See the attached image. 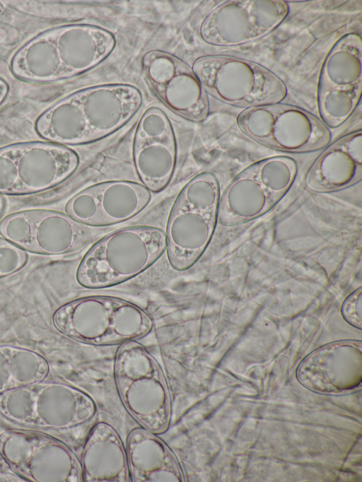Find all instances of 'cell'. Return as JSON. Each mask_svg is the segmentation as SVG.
Listing matches in <instances>:
<instances>
[{
	"label": "cell",
	"instance_id": "16",
	"mask_svg": "<svg viewBox=\"0 0 362 482\" xmlns=\"http://www.w3.org/2000/svg\"><path fill=\"white\" fill-rule=\"evenodd\" d=\"M141 68L156 95L170 110L194 122L206 119L207 93L187 63L166 52L151 50L143 56Z\"/></svg>",
	"mask_w": 362,
	"mask_h": 482
},
{
	"label": "cell",
	"instance_id": "22",
	"mask_svg": "<svg viewBox=\"0 0 362 482\" xmlns=\"http://www.w3.org/2000/svg\"><path fill=\"white\" fill-rule=\"evenodd\" d=\"M47 360L24 347L0 344V394L47 378Z\"/></svg>",
	"mask_w": 362,
	"mask_h": 482
},
{
	"label": "cell",
	"instance_id": "15",
	"mask_svg": "<svg viewBox=\"0 0 362 482\" xmlns=\"http://www.w3.org/2000/svg\"><path fill=\"white\" fill-rule=\"evenodd\" d=\"M0 235L24 251L62 255L78 251L90 241L88 227L67 213L30 209L11 213L0 222Z\"/></svg>",
	"mask_w": 362,
	"mask_h": 482
},
{
	"label": "cell",
	"instance_id": "20",
	"mask_svg": "<svg viewBox=\"0 0 362 482\" xmlns=\"http://www.w3.org/2000/svg\"><path fill=\"white\" fill-rule=\"evenodd\" d=\"M126 451L131 482H185L182 466L170 447L144 428L128 435Z\"/></svg>",
	"mask_w": 362,
	"mask_h": 482
},
{
	"label": "cell",
	"instance_id": "13",
	"mask_svg": "<svg viewBox=\"0 0 362 482\" xmlns=\"http://www.w3.org/2000/svg\"><path fill=\"white\" fill-rule=\"evenodd\" d=\"M362 41L349 33L339 38L327 52L317 85L320 119L330 129L344 124L361 101Z\"/></svg>",
	"mask_w": 362,
	"mask_h": 482
},
{
	"label": "cell",
	"instance_id": "18",
	"mask_svg": "<svg viewBox=\"0 0 362 482\" xmlns=\"http://www.w3.org/2000/svg\"><path fill=\"white\" fill-rule=\"evenodd\" d=\"M151 199V192L142 184L108 181L78 192L66 203L65 211L87 226H107L136 216L147 206Z\"/></svg>",
	"mask_w": 362,
	"mask_h": 482
},
{
	"label": "cell",
	"instance_id": "5",
	"mask_svg": "<svg viewBox=\"0 0 362 482\" xmlns=\"http://www.w3.org/2000/svg\"><path fill=\"white\" fill-rule=\"evenodd\" d=\"M52 320L64 335L98 346L136 340L150 333L153 327L150 315L139 306L103 295L68 302L54 312Z\"/></svg>",
	"mask_w": 362,
	"mask_h": 482
},
{
	"label": "cell",
	"instance_id": "12",
	"mask_svg": "<svg viewBox=\"0 0 362 482\" xmlns=\"http://www.w3.org/2000/svg\"><path fill=\"white\" fill-rule=\"evenodd\" d=\"M0 455L27 482H83L76 454L62 441L42 433L20 429L2 432Z\"/></svg>",
	"mask_w": 362,
	"mask_h": 482
},
{
	"label": "cell",
	"instance_id": "27",
	"mask_svg": "<svg viewBox=\"0 0 362 482\" xmlns=\"http://www.w3.org/2000/svg\"><path fill=\"white\" fill-rule=\"evenodd\" d=\"M6 206V200L4 197L0 194V217L2 215Z\"/></svg>",
	"mask_w": 362,
	"mask_h": 482
},
{
	"label": "cell",
	"instance_id": "11",
	"mask_svg": "<svg viewBox=\"0 0 362 482\" xmlns=\"http://www.w3.org/2000/svg\"><path fill=\"white\" fill-rule=\"evenodd\" d=\"M79 158L66 146L25 142L0 148V194L24 195L49 189L76 171Z\"/></svg>",
	"mask_w": 362,
	"mask_h": 482
},
{
	"label": "cell",
	"instance_id": "3",
	"mask_svg": "<svg viewBox=\"0 0 362 482\" xmlns=\"http://www.w3.org/2000/svg\"><path fill=\"white\" fill-rule=\"evenodd\" d=\"M166 251L165 233L152 226L115 231L98 241L82 259L77 282L83 288L111 287L140 274Z\"/></svg>",
	"mask_w": 362,
	"mask_h": 482
},
{
	"label": "cell",
	"instance_id": "1",
	"mask_svg": "<svg viewBox=\"0 0 362 482\" xmlns=\"http://www.w3.org/2000/svg\"><path fill=\"white\" fill-rule=\"evenodd\" d=\"M143 98L129 84L86 88L43 112L35 129L48 142L74 146L97 141L123 127L136 114Z\"/></svg>",
	"mask_w": 362,
	"mask_h": 482
},
{
	"label": "cell",
	"instance_id": "26",
	"mask_svg": "<svg viewBox=\"0 0 362 482\" xmlns=\"http://www.w3.org/2000/svg\"><path fill=\"white\" fill-rule=\"evenodd\" d=\"M9 90V87L6 81L0 78V106L5 100L8 93Z\"/></svg>",
	"mask_w": 362,
	"mask_h": 482
},
{
	"label": "cell",
	"instance_id": "6",
	"mask_svg": "<svg viewBox=\"0 0 362 482\" xmlns=\"http://www.w3.org/2000/svg\"><path fill=\"white\" fill-rule=\"evenodd\" d=\"M98 407L88 393L60 382H37L0 394V415L18 425L68 430L91 422Z\"/></svg>",
	"mask_w": 362,
	"mask_h": 482
},
{
	"label": "cell",
	"instance_id": "25",
	"mask_svg": "<svg viewBox=\"0 0 362 482\" xmlns=\"http://www.w3.org/2000/svg\"><path fill=\"white\" fill-rule=\"evenodd\" d=\"M0 481L3 482H27L23 478L14 473L0 471Z\"/></svg>",
	"mask_w": 362,
	"mask_h": 482
},
{
	"label": "cell",
	"instance_id": "4",
	"mask_svg": "<svg viewBox=\"0 0 362 482\" xmlns=\"http://www.w3.org/2000/svg\"><path fill=\"white\" fill-rule=\"evenodd\" d=\"M220 185L211 172L189 180L180 192L170 211L166 232V251L170 266L182 271L201 257L218 221Z\"/></svg>",
	"mask_w": 362,
	"mask_h": 482
},
{
	"label": "cell",
	"instance_id": "21",
	"mask_svg": "<svg viewBox=\"0 0 362 482\" xmlns=\"http://www.w3.org/2000/svg\"><path fill=\"white\" fill-rule=\"evenodd\" d=\"M80 462L83 482H131L126 447L107 422H98L90 428Z\"/></svg>",
	"mask_w": 362,
	"mask_h": 482
},
{
	"label": "cell",
	"instance_id": "19",
	"mask_svg": "<svg viewBox=\"0 0 362 482\" xmlns=\"http://www.w3.org/2000/svg\"><path fill=\"white\" fill-rule=\"evenodd\" d=\"M362 179V132L359 129L330 142L314 161L305 184L327 193L348 188Z\"/></svg>",
	"mask_w": 362,
	"mask_h": 482
},
{
	"label": "cell",
	"instance_id": "8",
	"mask_svg": "<svg viewBox=\"0 0 362 482\" xmlns=\"http://www.w3.org/2000/svg\"><path fill=\"white\" fill-rule=\"evenodd\" d=\"M298 173L297 161L287 155L250 164L230 181L221 195L218 221L235 225L263 216L288 193Z\"/></svg>",
	"mask_w": 362,
	"mask_h": 482
},
{
	"label": "cell",
	"instance_id": "23",
	"mask_svg": "<svg viewBox=\"0 0 362 482\" xmlns=\"http://www.w3.org/2000/svg\"><path fill=\"white\" fill-rule=\"evenodd\" d=\"M27 261L25 251L0 237V278L16 273Z\"/></svg>",
	"mask_w": 362,
	"mask_h": 482
},
{
	"label": "cell",
	"instance_id": "17",
	"mask_svg": "<svg viewBox=\"0 0 362 482\" xmlns=\"http://www.w3.org/2000/svg\"><path fill=\"white\" fill-rule=\"evenodd\" d=\"M177 153L169 118L160 108L149 107L134 131L133 161L142 184L150 192H159L168 185L175 170Z\"/></svg>",
	"mask_w": 362,
	"mask_h": 482
},
{
	"label": "cell",
	"instance_id": "7",
	"mask_svg": "<svg viewBox=\"0 0 362 482\" xmlns=\"http://www.w3.org/2000/svg\"><path fill=\"white\" fill-rule=\"evenodd\" d=\"M114 377L121 401L141 427L164 433L170 419V398L159 364L136 340L121 343L115 358Z\"/></svg>",
	"mask_w": 362,
	"mask_h": 482
},
{
	"label": "cell",
	"instance_id": "10",
	"mask_svg": "<svg viewBox=\"0 0 362 482\" xmlns=\"http://www.w3.org/2000/svg\"><path fill=\"white\" fill-rule=\"evenodd\" d=\"M236 122L250 139L286 153L320 151L332 140L330 129L319 117L304 109L282 102L244 109Z\"/></svg>",
	"mask_w": 362,
	"mask_h": 482
},
{
	"label": "cell",
	"instance_id": "24",
	"mask_svg": "<svg viewBox=\"0 0 362 482\" xmlns=\"http://www.w3.org/2000/svg\"><path fill=\"white\" fill-rule=\"evenodd\" d=\"M361 288L352 293L344 300L341 312L344 318L351 325L361 328Z\"/></svg>",
	"mask_w": 362,
	"mask_h": 482
},
{
	"label": "cell",
	"instance_id": "2",
	"mask_svg": "<svg viewBox=\"0 0 362 482\" xmlns=\"http://www.w3.org/2000/svg\"><path fill=\"white\" fill-rule=\"evenodd\" d=\"M116 45L114 35L96 25L72 24L36 36L13 56L12 73L21 80L48 83L74 77L103 63Z\"/></svg>",
	"mask_w": 362,
	"mask_h": 482
},
{
	"label": "cell",
	"instance_id": "9",
	"mask_svg": "<svg viewBox=\"0 0 362 482\" xmlns=\"http://www.w3.org/2000/svg\"><path fill=\"white\" fill-rule=\"evenodd\" d=\"M192 69L204 90L218 101L244 109L281 102L284 81L264 66L228 55L197 58Z\"/></svg>",
	"mask_w": 362,
	"mask_h": 482
},
{
	"label": "cell",
	"instance_id": "14",
	"mask_svg": "<svg viewBox=\"0 0 362 482\" xmlns=\"http://www.w3.org/2000/svg\"><path fill=\"white\" fill-rule=\"evenodd\" d=\"M289 12L284 1H224L206 15L198 33L203 42L214 46L246 45L274 32Z\"/></svg>",
	"mask_w": 362,
	"mask_h": 482
}]
</instances>
